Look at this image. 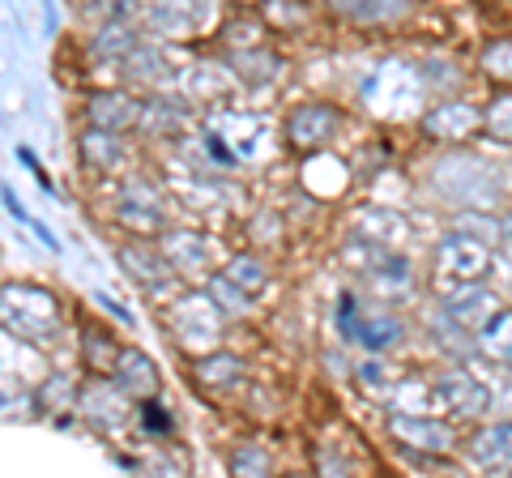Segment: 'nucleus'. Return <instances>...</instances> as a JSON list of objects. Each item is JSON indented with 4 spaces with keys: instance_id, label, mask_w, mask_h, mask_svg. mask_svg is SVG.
<instances>
[{
    "instance_id": "obj_1",
    "label": "nucleus",
    "mask_w": 512,
    "mask_h": 478,
    "mask_svg": "<svg viewBox=\"0 0 512 478\" xmlns=\"http://www.w3.org/2000/svg\"><path fill=\"white\" fill-rule=\"evenodd\" d=\"M431 188L448 201V205H466V210H491L504 197V175L495 171L483 158L470 154H444L431 167Z\"/></svg>"
},
{
    "instance_id": "obj_2",
    "label": "nucleus",
    "mask_w": 512,
    "mask_h": 478,
    "mask_svg": "<svg viewBox=\"0 0 512 478\" xmlns=\"http://www.w3.org/2000/svg\"><path fill=\"white\" fill-rule=\"evenodd\" d=\"M56 321H60L56 295L39 291V286H9L0 295V325L26 342H43L56 329Z\"/></svg>"
},
{
    "instance_id": "obj_3",
    "label": "nucleus",
    "mask_w": 512,
    "mask_h": 478,
    "mask_svg": "<svg viewBox=\"0 0 512 478\" xmlns=\"http://www.w3.org/2000/svg\"><path fill=\"white\" fill-rule=\"evenodd\" d=\"M440 274L457 286L483 282L491 274V252L470 235H448L440 244Z\"/></svg>"
},
{
    "instance_id": "obj_4",
    "label": "nucleus",
    "mask_w": 512,
    "mask_h": 478,
    "mask_svg": "<svg viewBox=\"0 0 512 478\" xmlns=\"http://www.w3.org/2000/svg\"><path fill=\"white\" fill-rule=\"evenodd\" d=\"M342 333L350 342H359L367 350H389L402 342V321H393V316H355V295L342 299Z\"/></svg>"
},
{
    "instance_id": "obj_5",
    "label": "nucleus",
    "mask_w": 512,
    "mask_h": 478,
    "mask_svg": "<svg viewBox=\"0 0 512 478\" xmlns=\"http://www.w3.org/2000/svg\"><path fill=\"white\" fill-rule=\"evenodd\" d=\"M436 393H440V406L444 410L466 414V419H478V414H487L495 406L491 389L478 376H470V372H448V376H440L436 380Z\"/></svg>"
},
{
    "instance_id": "obj_6",
    "label": "nucleus",
    "mask_w": 512,
    "mask_h": 478,
    "mask_svg": "<svg viewBox=\"0 0 512 478\" xmlns=\"http://www.w3.org/2000/svg\"><path fill=\"white\" fill-rule=\"evenodd\" d=\"M333 133H338V111L325 107V103H303L291 111V120H286V141L299 150L325 146Z\"/></svg>"
},
{
    "instance_id": "obj_7",
    "label": "nucleus",
    "mask_w": 512,
    "mask_h": 478,
    "mask_svg": "<svg viewBox=\"0 0 512 478\" xmlns=\"http://www.w3.org/2000/svg\"><path fill=\"white\" fill-rule=\"evenodd\" d=\"M500 312V295L487 291V286H478V282H466V286H457L453 295H448V304H444V316H453V321L461 329H483L491 316Z\"/></svg>"
},
{
    "instance_id": "obj_8",
    "label": "nucleus",
    "mask_w": 512,
    "mask_h": 478,
    "mask_svg": "<svg viewBox=\"0 0 512 478\" xmlns=\"http://www.w3.org/2000/svg\"><path fill=\"white\" fill-rule=\"evenodd\" d=\"M393 436L410 444V449H423V453H448L453 449V427L440 423V419H427V414H393Z\"/></svg>"
},
{
    "instance_id": "obj_9",
    "label": "nucleus",
    "mask_w": 512,
    "mask_h": 478,
    "mask_svg": "<svg viewBox=\"0 0 512 478\" xmlns=\"http://www.w3.org/2000/svg\"><path fill=\"white\" fill-rule=\"evenodd\" d=\"M111 376H116V389L124 397H137V402H150L158 393V368L150 363V355H141V350H120Z\"/></svg>"
},
{
    "instance_id": "obj_10",
    "label": "nucleus",
    "mask_w": 512,
    "mask_h": 478,
    "mask_svg": "<svg viewBox=\"0 0 512 478\" xmlns=\"http://www.w3.org/2000/svg\"><path fill=\"white\" fill-rule=\"evenodd\" d=\"M86 120L94 129H107V133H124L141 124V103L128 99V94H94L86 103Z\"/></svg>"
},
{
    "instance_id": "obj_11",
    "label": "nucleus",
    "mask_w": 512,
    "mask_h": 478,
    "mask_svg": "<svg viewBox=\"0 0 512 478\" xmlns=\"http://www.w3.org/2000/svg\"><path fill=\"white\" fill-rule=\"evenodd\" d=\"M470 457H474V466H483L487 474H512V419L478 432L470 444Z\"/></svg>"
},
{
    "instance_id": "obj_12",
    "label": "nucleus",
    "mask_w": 512,
    "mask_h": 478,
    "mask_svg": "<svg viewBox=\"0 0 512 478\" xmlns=\"http://www.w3.org/2000/svg\"><path fill=\"white\" fill-rule=\"evenodd\" d=\"M333 13H342L346 22L359 26H384V22H402L410 13V0H325Z\"/></svg>"
},
{
    "instance_id": "obj_13",
    "label": "nucleus",
    "mask_w": 512,
    "mask_h": 478,
    "mask_svg": "<svg viewBox=\"0 0 512 478\" xmlns=\"http://www.w3.org/2000/svg\"><path fill=\"white\" fill-rule=\"evenodd\" d=\"M120 222L128 231H158L163 227V205L146 184H128L120 197Z\"/></svg>"
},
{
    "instance_id": "obj_14",
    "label": "nucleus",
    "mask_w": 512,
    "mask_h": 478,
    "mask_svg": "<svg viewBox=\"0 0 512 478\" xmlns=\"http://www.w3.org/2000/svg\"><path fill=\"white\" fill-rule=\"evenodd\" d=\"M201 13H205L201 0H150V22L163 35H192Z\"/></svg>"
},
{
    "instance_id": "obj_15",
    "label": "nucleus",
    "mask_w": 512,
    "mask_h": 478,
    "mask_svg": "<svg viewBox=\"0 0 512 478\" xmlns=\"http://www.w3.org/2000/svg\"><path fill=\"white\" fill-rule=\"evenodd\" d=\"M423 129L431 137H466L478 129V107L470 103H440L436 111H427Z\"/></svg>"
},
{
    "instance_id": "obj_16",
    "label": "nucleus",
    "mask_w": 512,
    "mask_h": 478,
    "mask_svg": "<svg viewBox=\"0 0 512 478\" xmlns=\"http://www.w3.org/2000/svg\"><path fill=\"white\" fill-rule=\"evenodd\" d=\"M116 257H120V265H133L128 274H133L141 286H163L171 278V261L158 257V252L146 244H124V248H116Z\"/></svg>"
},
{
    "instance_id": "obj_17",
    "label": "nucleus",
    "mask_w": 512,
    "mask_h": 478,
    "mask_svg": "<svg viewBox=\"0 0 512 478\" xmlns=\"http://www.w3.org/2000/svg\"><path fill=\"white\" fill-rule=\"evenodd\" d=\"M141 39H137V30L128 26V22H107L99 35H94V43H90V56L99 60V65H120V60L133 52Z\"/></svg>"
},
{
    "instance_id": "obj_18",
    "label": "nucleus",
    "mask_w": 512,
    "mask_h": 478,
    "mask_svg": "<svg viewBox=\"0 0 512 478\" xmlns=\"http://www.w3.org/2000/svg\"><path fill=\"white\" fill-rule=\"evenodd\" d=\"M120 73L128 77V82H141V86L163 82L167 77V56L158 52V47H150V43H137L133 52L120 60Z\"/></svg>"
},
{
    "instance_id": "obj_19",
    "label": "nucleus",
    "mask_w": 512,
    "mask_h": 478,
    "mask_svg": "<svg viewBox=\"0 0 512 478\" xmlns=\"http://www.w3.org/2000/svg\"><path fill=\"white\" fill-rule=\"evenodd\" d=\"M82 410L99 427H120L124 423V393L120 389H107V385H90L86 397H82Z\"/></svg>"
},
{
    "instance_id": "obj_20",
    "label": "nucleus",
    "mask_w": 512,
    "mask_h": 478,
    "mask_svg": "<svg viewBox=\"0 0 512 478\" xmlns=\"http://www.w3.org/2000/svg\"><path fill=\"white\" fill-rule=\"evenodd\" d=\"M478 350H483L487 359L512 363V312L508 308H500L483 329H478Z\"/></svg>"
},
{
    "instance_id": "obj_21",
    "label": "nucleus",
    "mask_w": 512,
    "mask_h": 478,
    "mask_svg": "<svg viewBox=\"0 0 512 478\" xmlns=\"http://www.w3.org/2000/svg\"><path fill=\"white\" fill-rule=\"evenodd\" d=\"M389 402L402 414H431V410H440V393L427 380H406V385L389 389Z\"/></svg>"
},
{
    "instance_id": "obj_22",
    "label": "nucleus",
    "mask_w": 512,
    "mask_h": 478,
    "mask_svg": "<svg viewBox=\"0 0 512 478\" xmlns=\"http://www.w3.org/2000/svg\"><path fill=\"white\" fill-rule=\"evenodd\" d=\"M355 231L367 235V239H376V244H393V239L406 235V218L393 214V210H363Z\"/></svg>"
},
{
    "instance_id": "obj_23",
    "label": "nucleus",
    "mask_w": 512,
    "mask_h": 478,
    "mask_svg": "<svg viewBox=\"0 0 512 478\" xmlns=\"http://www.w3.org/2000/svg\"><path fill=\"white\" fill-rule=\"evenodd\" d=\"M82 154H86V163L90 167H99V171H111L124 158L120 150V137L116 133H107V129H94V133H82Z\"/></svg>"
},
{
    "instance_id": "obj_24",
    "label": "nucleus",
    "mask_w": 512,
    "mask_h": 478,
    "mask_svg": "<svg viewBox=\"0 0 512 478\" xmlns=\"http://www.w3.org/2000/svg\"><path fill=\"white\" fill-rule=\"evenodd\" d=\"M231 69L239 77H248V82L256 86V82H269V77L278 73V60L269 56V52H256V47H248V52H235L231 56Z\"/></svg>"
},
{
    "instance_id": "obj_25",
    "label": "nucleus",
    "mask_w": 512,
    "mask_h": 478,
    "mask_svg": "<svg viewBox=\"0 0 512 478\" xmlns=\"http://www.w3.org/2000/svg\"><path fill=\"white\" fill-rule=\"evenodd\" d=\"M265 261H256V257H235L231 261V269H227V282L231 286H239L244 295H256L265 286Z\"/></svg>"
},
{
    "instance_id": "obj_26",
    "label": "nucleus",
    "mask_w": 512,
    "mask_h": 478,
    "mask_svg": "<svg viewBox=\"0 0 512 478\" xmlns=\"http://www.w3.org/2000/svg\"><path fill=\"white\" fill-rule=\"evenodd\" d=\"M180 120H184V111L171 107L167 99H154L150 107H141V124H154L158 133H175L180 129Z\"/></svg>"
},
{
    "instance_id": "obj_27",
    "label": "nucleus",
    "mask_w": 512,
    "mask_h": 478,
    "mask_svg": "<svg viewBox=\"0 0 512 478\" xmlns=\"http://www.w3.org/2000/svg\"><path fill=\"white\" fill-rule=\"evenodd\" d=\"M269 466H274V457L265 449H256V444H244L231 457V474H269Z\"/></svg>"
},
{
    "instance_id": "obj_28",
    "label": "nucleus",
    "mask_w": 512,
    "mask_h": 478,
    "mask_svg": "<svg viewBox=\"0 0 512 478\" xmlns=\"http://www.w3.org/2000/svg\"><path fill=\"white\" fill-rule=\"evenodd\" d=\"M483 69L491 77H500V82H512V43H495L483 52Z\"/></svg>"
},
{
    "instance_id": "obj_29",
    "label": "nucleus",
    "mask_w": 512,
    "mask_h": 478,
    "mask_svg": "<svg viewBox=\"0 0 512 478\" xmlns=\"http://www.w3.org/2000/svg\"><path fill=\"white\" fill-rule=\"evenodd\" d=\"M487 129H491V137L512 141V99H495V103H491V111H487Z\"/></svg>"
},
{
    "instance_id": "obj_30",
    "label": "nucleus",
    "mask_w": 512,
    "mask_h": 478,
    "mask_svg": "<svg viewBox=\"0 0 512 478\" xmlns=\"http://www.w3.org/2000/svg\"><path fill=\"white\" fill-rule=\"evenodd\" d=\"M359 380H363V385H367V389H384V385H389V389H393V385H397V376H393L389 368H384V363H380V359H367V363H363V368H359Z\"/></svg>"
},
{
    "instance_id": "obj_31",
    "label": "nucleus",
    "mask_w": 512,
    "mask_h": 478,
    "mask_svg": "<svg viewBox=\"0 0 512 478\" xmlns=\"http://www.w3.org/2000/svg\"><path fill=\"white\" fill-rule=\"evenodd\" d=\"M124 5L128 0H77V9H82L86 18H116Z\"/></svg>"
},
{
    "instance_id": "obj_32",
    "label": "nucleus",
    "mask_w": 512,
    "mask_h": 478,
    "mask_svg": "<svg viewBox=\"0 0 512 478\" xmlns=\"http://www.w3.org/2000/svg\"><path fill=\"white\" fill-rule=\"evenodd\" d=\"M141 423H146L150 432H158V436H167V432H171V419H167V410H163V406H154V397H150L146 406H141Z\"/></svg>"
},
{
    "instance_id": "obj_33",
    "label": "nucleus",
    "mask_w": 512,
    "mask_h": 478,
    "mask_svg": "<svg viewBox=\"0 0 512 478\" xmlns=\"http://www.w3.org/2000/svg\"><path fill=\"white\" fill-rule=\"evenodd\" d=\"M18 158H22V163L30 167V175H35V180H39V188H43V193H56L52 175H47V171L39 167V158H35V150H30V146H18Z\"/></svg>"
},
{
    "instance_id": "obj_34",
    "label": "nucleus",
    "mask_w": 512,
    "mask_h": 478,
    "mask_svg": "<svg viewBox=\"0 0 512 478\" xmlns=\"http://www.w3.org/2000/svg\"><path fill=\"white\" fill-rule=\"evenodd\" d=\"M0 201H5V210L13 214V218H18V222H26V210H22V201L18 197H13V188L5 184V188H0Z\"/></svg>"
},
{
    "instance_id": "obj_35",
    "label": "nucleus",
    "mask_w": 512,
    "mask_h": 478,
    "mask_svg": "<svg viewBox=\"0 0 512 478\" xmlns=\"http://www.w3.org/2000/svg\"><path fill=\"white\" fill-rule=\"evenodd\" d=\"M491 397H495V406H504L512 414V380H504L500 389H491Z\"/></svg>"
},
{
    "instance_id": "obj_36",
    "label": "nucleus",
    "mask_w": 512,
    "mask_h": 478,
    "mask_svg": "<svg viewBox=\"0 0 512 478\" xmlns=\"http://www.w3.org/2000/svg\"><path fill=\"white\" fill-rule=\"evenodd\" d=\"M99 304H103L107 312H116V316H120V321H124V325H133V312H128V308H120V304H116V299H107V295H99Z\"/></svg>"
},
{
    "instance_id": "obj_37",
    "label": "nucleus",
    "mask_w": 512,
    "mask_h": 478,
    "mask_svg": "<svg viewBox=\"0 0 512 478\" xmlns=\"http://www.w3.org/2000/svg\"><path fill=\"white\" fill-rule=\"evenodd\" d=\"M35 235H39V239H43V244L52 248V252H60V239H52V231H47V227H39V222H35Z\"/></svg>"
},
{
    "instance_id": "obj_38",
    "label": "nucleus",
    "mask_w": 512,
    "mask_h": 478,
    "mask_svg": "<svg viewBox=\"0 0 512 478\" xmlns=\"http://www.w3.org/2000/svg\"><path fill=\"white\" fill-rule=\"evenodd\" d=\"M244 5H252V0H244Z\"/></svg>"
}]
</instances>
